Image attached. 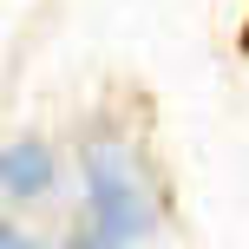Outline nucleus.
I'll return each mask as SVG.
<instances>
[{
	"label": "nucleus",
	"mask_w": 249,
	"mask_h": 249,
	"mask_svg": "<svg viewBox=\"0 0 249 249\" xmlns=\"http://www.w3.org/2000/svg\"><path fill=\"white\" fill-rule=\"evenodd\" d=\"M86 197H92V216H99V230L112 243L151 230V203H144V190L131 184V171L118 158H92L86 164Z\"/></svg>",
	"instance_id": "1"
},
{
	"label": "nucleus",
	"mask_w": 249,
	"mask_h": 249,
	"mask_svg": "<svg viewBox=\"0 0 249 249\" xmlns=\"http://www.w3.org/2000/svg\"><path fill=\"white\" fill-rule=\"evenodd\" d=\"M0 190H13V197H46L53 190V151L46 144H7L0 151Z\"/></svg>",
	"instance_id": "2"
},
{
	"label": "nucleus",
	"mask_w": 249,
	"mask_h": 249,
	"mask_svg": "<svg viewBox=\"0 0 249 249\" xmlns=\"http://www.w3.org/2000/svg\"><path fill=\"white\" fill-rule=\"evenodd\" d=\"M0 249H33V243H26V236H20L13 223H0Z\"/></svg>",
	"instance_id": "3"
},
{
	"label": "nucleus",
	"mask_w": 249,
	"mask_h": 249,
	"mask_svg": "<svg viewBox=\"0 0 249 249\" xmlns=\"http://www.w3.org/2000/svg\"><path fill=\"white\" fill-rule=\"evenodd\" d=\"M72 249H118L112 236H86V243H72Z\"/></svg>",
	"instance_id": "4"
}]
</instances>
